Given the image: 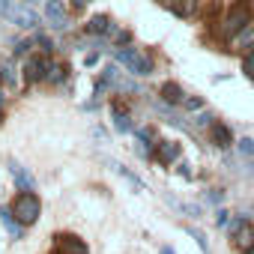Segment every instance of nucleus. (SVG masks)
Here are the masks:
<instances>
[{"label":"nucleus","instance_id":"f257e3e1","mask_svg":"<svg viewBox=\"0 0 254 254\" xmlns=\"http://www.w3.org/2000/svg\"><path fill=\"white\" fill-rule=\"evenodd\" d=\"M12 212H15V218L27 227V224H33V221L39 218L42 203H39V197H36L33 191H21V194L15 197V203H12Z\"/></svg>","mask_w":254,"mask_h":254},{"label":"nucleus","instance_id":"f03ea898","mask_svg":"<svg viewBox=\"0 0 254 254\" xmlns=\"http://www.w3.org/2000/svg\"><path fill=\"white\" fill-rule=\"evenodd\" d=\"M230 236H233V245H236L239 254H251L254 251V224H248L245 218L230 221Z\"/></svg>","mask_w":254,"mask_h":254},{"label":"nucleus","instance_id":"7ed1b4c3","mask_svg":"<svg viewBox=\"0 0 254 254\" xmlns=\"http://www.w3.org/2000/svg\"><path fill=\"white\" fill-rule=\"evenodd\" d=\"M117 60L129 66L132 75H150V72H153V60H150L147 54L135 51V48H120V51H117Z\"/></svg>","mask_w":254,"mask_h":254},{"label":"nucleus","instance_id":"20e7f679","mask_svg":"<svg viewBox=\"0 0 254 254\" xmlns=\"http://www.w3.org/2000/svg\"><path fill=\"white\" fill-rule=\"evenodd\" d=\"M248 21H251L248 6H245V3H236V6H230V12H227L224 21H221V33H224V36H236Z\"/></svg>","mask_w":254,"mask_h":254},{"label":"nucleus","instance_id":"39448f33","mask_svg":"<svg viewBox=\"0 0 254 254\" xmlns=\"http://www.w3.org/2000/svg\"><path fill=\"white\" fill-rule=\"evenodd\" d=\"M9 18H12V24L21 27V30H33V27L42 24L39 15L33 12V6H12V9H9Z\"/></svg>","mask_w":254,"mask_h":254},{"label":"nucleus","instance_id":"423d86ee","mask_svg":"<svg viewBox=\"0 0 254 254\" xmlns=\"http://www.w3.org/2000/svg\"><path fill=\"white\" fill-rule=\"evenodd\" d=\"M54 239H57V254H90L87 242L72 233H57Z\"/></svg>","mask_w":254,"mask_h":254},{"label":"nucleus","instance_id":"0eeeda50","mask_svg":"<svg viewBox=\"0 0 254 254\" xmlns=\"http://www.w3.org/2000/svg\"><path fill=\"white\" fill-rule=\"evenodd\" d=\"M45 15L51 21L54 30H66L69 27V18H66V6H63V0H45Z\"/></svg>","mask_w":254,"mask_h":254},{"label":"nucleus","instance_id":"6e6552de","mask_svg":"<svg viewBox=\"0 0 254 254\" xmlns=\"http://www.w3.org/2000/svg\"><path fill=\"white\" fill-rule=\"evenodd\" d=\"M45 75H48V60L45 57H30L27 66H24V78L30 84H36V81H45Z\"/></svg>","mask_w":254,"mask_h":254},{"label":"nucleus","instance_id":"1a4fd4ad","mask_svg":"<svg viewBox=\"0 0 254 254\" xmlns=\"http://www.w3.org/2000/svg\"><path fill=\"white\" fill-rule=\"evenodd\" d=\"M156 156H159L162 165H171V162L180 159V144L177 141H159L156 144Z\"/></svg>","mask_w":254,"mask_h":254},{"label":"nucleus","instance_id":"9d476101","mask_svg":"<svg viewBox=\"0 0 254 254\" xmlns=\"http://www.w3.org/2000/svg\"><path fill=\"white\" fill-rule=\"evenodd\" d=\"M233 48H236V51H251V48H254V21H248V24L233 36Z\"/></svg>","mask_w":254,"mask_h":254},{"label":"nucleus","instance_id":"9b49d317","mask_svg":"<svg viewBox=\"0 0 254 254\" xmlns=\"http://www.w3.org/2000/svg\"><path fill=\"white\" fill-rule=\"evenodd\" d=\"M0 221H3V227H6V230H9V233L15 236V239H21V236H24V224H21V221L15 218V212H12V209L0 206Z\"/></svg>","mask_w":254,"mask_h":254},{"label":"nucleus","instance_id":"f8f14e48","mask_svg":"<svg viewBox=\"0 0 254 254\" xmlns=\"http://www.w3.org/2000/svg\"><path fill=\"white\" fill-rule=\"evenodd\" d=\"M87 33H105V36H114L117 27L108 21V15H93V18L87 21Z\"/></svg>","mask_w":254,"mask_h":254},{"label":"nucleus","instance_id":"ddd939ff","mask_svg":"<svg viewBox=\"0 0 254 254\" xmlns=\"http://www.w3.org/2000/svg\"><path fill=\"white\" fill-rule=\"evenodd\" d=\"M9 171H12V180H15V186H18L21 191H33V189H36L33 177H30L21 165H15V162H12V165H9Z\"/></svg>","mask_w":254,"mask_h":254},{"label":"nucleus","instance_id":"4468645a","mask_svg":"<svg viewBox=\"0 0 254 254\" xmlns=\"http://www.w3.org/2000/svg\"><path fill=\"white\" fill-rule=\"evenodd\" d=\"M111 120H114V126H117V132H132V123H129V114H126V108L111 105Z\"/></svg>","mask_w":254,"mask_h":254},{"label":"nucleus","instance_id":"2eb2a0df","mask_svg":"<svg viewBox=\"0 0 254 254\" xmlns=\"http://www.w3.org/2000/svg\"><path fill=\"white\" fill-rule=\"evenodd\" d=\"M212 141H215V147H230L233 144V135H230V129L227 126H221V123H212Z\"/></svg>","mask_w":254,"mask_h":254},{"label":"nucleus","instance_id":"dca6fc26","mask_svg":"<svg viewBox=\"0 0 254 254\" xmlns=\"http://www.w3.org/2000/svg\"><path fill=\"white\" fill-rule=\"evenodd\" d=\"M66 75H69V69H66L63 63H48V75H45V81H48V84H63Z\"/></svg>","mask_w":254,"mask_h":254},{"label":"nucleus","instance_id":"f3484780","mask_svg":"<svg viewBox=\"0 0 254 254\" xmlns=\"http://www.w3.org/2000/svg\"><path fill=\"white\" fill-rule=\"evenodd\" d=\"M111 168H114V171H117V174H120V177H123L126 183H129L132 189H138V191H144V183H141V180H138V177H135L132 171H126V168H123L120 162H111Z\"/></svg>","mask_w":254,"mask_h":254},{"label":"nucleus","instance_id":"a211bd4d","mask_svg":"<svg viewBox=\"0 0 254 254\" xmlns=\"http://www.w3.org/2000/svg\"><path fill=\"white\" fill-rule=\"evenodd\" d=\"M162 99H165L168 105H180V102H183V90H180L177 84H171V81H168V84L162 87Z\"/></svg>","mask_w":254,"mask_h":254},{"label":"nucleus","instance_id":"6ab92c4d","mask_svg":"<svg viewBox=\"0 0 254 254\" xmlns=\"http://www.w3.org/2000/svg\"><path fill=\"white\" fill-rule=\"evenodd\" d=\"M0 75H3V81L15 84V78H18V72H15V63H12V60H6V63H3V69H0Z\"/></svg>","mask_w":254,"mask_h":254},{"label":"nucleus","instance_id":"aec40b11","mask_svg":"<svg viewBox=\"0 0 254 254\" xmlns=\"http://www.w3.org/2000/svg\"><path fill=\"white\" fill-rule=\"evenodd\" d=\"M189 236H191V239L197 242V248H200L203 254H209V245H206V236H203L200 230H194V227H189Z\"/></svg>","mask_w":254,"mask_h":254},{"label":"nucleus","instance_id":"412c9836","mask_svg":"<svg viewBox=\"0 0 254 254\" xmlns=\"http://www.w3.org/2000/svg\"><path fill=\"white\" fill-rule=\"evenodd\" d=\"M239 153H242L245 159H251V156H254V138H242V141H239Z\"/></svg>","mask_w":254,"mask_h":254},{"label":"nucleus","instance_id":"4be33fe9","mask_svg":"<svg viewBox=\"0 0 254 254\" xmlns=\"http://www.w3.org/2000/svg\"><path fill=\"white\" fill-rule=\"evenodd\" d=\"M242 69H245V75H248V78H254V48L245 54V60H242Z\"/></svg>","mask_w":254,"mask_h":254},{"label":"nucleus","instance_id":"5701e85b","mask_svg":"<svg viewBox=\"0 0 254 254\" xmlns=\"http://www.w3.org/2000/svg\"><path fill=\"white\" fill-rule=\"evenodd\" d=\"M183 105H186L189 111H200V108H203V99H197V96H186Z\"/></svg>","mask_w":254,"mask_h":254},{"label":"nucleus","instance_id":"b1692460","mask_svg":"<svg viewBox=\"0 0 254 254\" xmlns=\"http://www.w3.org/2000/svg\"><path fill=\"white\" fill-rule=\"evenodd\" d=\"M36 45H42V54H51L54 51V45H51L48 36H36Z\"/></svg>","mask_w":254,"mask_h":254},{"label":"nucleus","instance_id":"393cba45","mask_svg":"<svg viewBox=\"0 0 254 254\" xmlns=\"http://www.w3.org/2000/svg\"><path fill=\"white\" fill-rule=\"evenodd\" d=\"M197 126H212V114H197Z\"/></svg>","mask_w":254,"mask_h":254},{"label":"nucleus","instance_id":"a878e982","mask_svg":"<svg viewBox=\"0 0 254 254\" xmlns=\"http://www.w3.org/2000/svg\"><path fill=\"white\" fill-rule=\"evenodd\" d=\"M93 0H72V9H87Z\"/></svg>","mask_w":254,"mask_h":254},{"label":"nucleus","instance_id":"bb28decb","mask_svg":"<svg viewBox=\"0 0 254 254\" xmlns=\"http://www.w3.org/2000/svg\"><path fill=\"white\" fill-rule=\"evenodd\" d=\"M27 48H30V42H15V54H27Z\"/></svg>","mask_w":254,"mask_h":254},{"label":"nucleus","instance_id":"cd10ccee","mask_svg":"<svg viewBox=\"0 0 254 254\" xmlns=\"http://www.w3.org/2000/svg\"><path fill=\"white\" fill-rule=\"evenodd\" d=\"M9 9H12L9 0H0V15H9Z\"/></svg>","mask_w":254,"mask_h":254},{"label":"nucleus","instance_id":"c85d7f7f","mask_svg":"<svg viewBox=\"0 0 254 254\" xmlns=\"http://www.w3.org/2000/svg\"><path fill=\"white\" fill-rule=\"evenodd\" d=\"M177 174H180V177H186V180L191 177V171H189V165H180V168H177Z\"/></svg>","mask_w":254,"mask_h":254},{"label":"nucleus","instance_id":"c756f323","mask_svg":"<svg viewBox=\"0 0 254 254\" xmlns=\"http://www.w3.org/2000/svg\"><path fill=\"white\" fill-rule=\"evenodd\" d=\"M162 254H174V248H168V245H165V248H162Z\"/></svg>","mask_w":254,"mask_h":254},{"label":"nucleus","instance_id":"7c9ffc66","mask_svg":"<svg viewBox=\"0 0 254 254\" xmlns=\"http://www.w3.org/2000/svg\"><path fill=\"white\" fill-rule=\"evenodd\" d=\"M24 6H36V0H24Z\"/></svg>","mask_w":254,"mask_h":254},{"label":"nucleus","instance_id":"2f4dec72","mask_svg":"<svg viewBox=\"0 0 254 254\" xmlns=\"http://www.w3.org/2000/svg\"><path fill=\"white\" fill-rule=\"evenodd\" d=\"M0 84H3V75H0Z\"/></svg>","mask_w":254,"mask_h":254},{"label":"nucleus","instance_id":"473e14b6","mask_svg":"<svg viewBox=\"0 0 254 254\" xmlns=\"http://www.w3.org/2000/svg\"><path fill=\"white\" fill-rule=\"evenodd\" d=\"M0 123H3V114H0Z\"/></svg>","mask_w":254,"mask_h":254}]
</instances>
